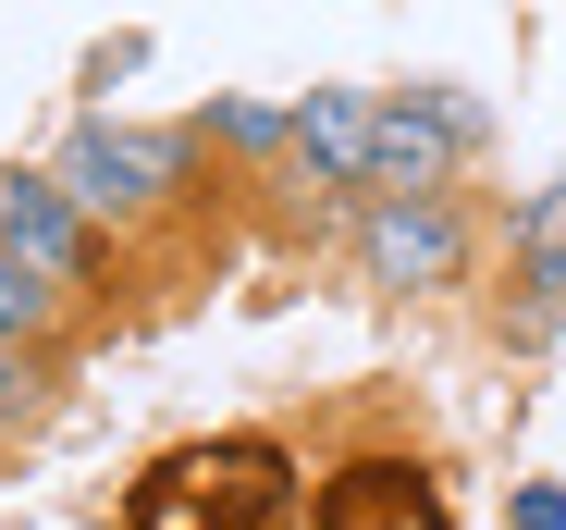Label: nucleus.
Returning a JSON list of instances; mask_svg holds the SVG:
<instances>
[{"mask_svg": "<svg viewBox=\"0 0 566 530\" xmlns=\"http://www.w3.org/2000/svg\"><path fill=\"white\" fill-rule=\"evenodd\" d=\"M124 530H308V469L271 432H210L124 481Z\"/></svg>", "mask_w": 566, "mask_h": 530, "instance_id": "nucleus-1", "label": "nucleus"}, {"mask_svg": "<svg viewBox=\"0 0 566 530\" xmlns=\"http://www.w3.org/2000/svg\"><path fill=\"white\" fill-rule=\"evenodd\" d=\"M50 186L99 222V210H160L172 186H185V148L172 136H112V124H74L62 136V160H50Z\"/></svg>", "mask_w": 566, "mask_h": 530, "instance_id": "nucleus-2", "label": "nucleus"}, {"mask_svg": "<svg viewBox=\"0 0 566 530\" xmlns=\"http://www.w3.org/2000/svg\"><path fill=\"white\" fill-rule=\"evenodd\" d=\"M468 136H481L468 100H369V186L382 198H443Z\"/></svg>", "mask_w": 566, "mask_h": 530, "instance_id": "nucleus-3", "label": "nucleus"}, {"mask_svg": "<svg viewBox=\"0 0 566 530\" xmlns=\"http://www.w3.org/2000/svg\"><path fill=\"white\" fill-rule=\"evenodd\" d=\"M308 530H455V518H443V481L419 457H345L321 481Z\"/></svg>", "mask_w": 566, "mask_h": 530, "instance_id": "nucleus-4", "label": "nucleus"}, {"mask_svg": "<svg viewBox=\"0 0 566 530\" xmlns=\"http://www.w3.org/2000/svg\"><path fill=\"white\" fill-rule=\"evenodd\" d=\"M357 247H369V284H395V297H419V284H455V272H468V222H455L443 198H382Z\"/></svg>", "mask_w": 566, "mask_h": 530, "instance_id": "nucleus-5", "label": "nucleus"}, {"mask_svg": "<svg viewBox=\"0 0 566 530\" xmlns=\"http://www.w3.org/2000/svg\"><path fill=\"white\" fill-rule=\"evenodd\" d=\"M0 247H13L25 272H50L62 297L99 272V247H86V210L50 186V173H0Z\"/></svg>", "mask_w": 566, "mask_h": 530, "instance_id": "nucleus-6", "label": "nucleus"}, {"mask_svg": "<svg viewBox=\"0 0 566 530\" xmlns=\"http://www.w3.org/2000/svg\"><path fill=\"white\" fill-rule=\"evenodd\" d=\"M283 136H296L333 186H369V100H357V86H308V100L283 112Z\"/></svg>", "mask_w": 566, "mask_h": 530, "instance_id": "nucleus-7", "label": "nucleus"}, {"mask_svg": "<svg viewBox=\"0 0 566 530\" xmlns=\"http://www.w3.org/2000/svg\"><path fill=\"white\" fill-rule=\"evenodd\" d=\"M50 321H62V284H50V272H25V259L0 247V345H38Z\"/></svg>", "mask_w": 566, "mask_h": 530, "instance_id": "nucleus-8", "label": "nucleus"}, {"mask_svg": "<svg viewBox=\"0 0 566 530\" xmlns=\"http://www.w3.org/2000/svg\"><path fill=\"white\" fill-rule=\"evenodd\" d=\"M210 124H222V136H234V148H283V112H259V100H222V112H210Z\"/></svg>", "mask_w": 566, "mask_h": 530, "instance_id": "nucleus-9", "label": "nucleus"}, {"mask_svg": "<svg viewBox=\"0 0 566 530\" xmlns=\"http://www.w3.org/2000/svg\"><path fill=\"white\" fill-rule=\"evenodd\" d=\"M25 383H38V371H25V345H0V407H25Z\"/></svg>", "mask_w": 566, "mask_h": 530, "instance_id": "nucleus-10", "label": "nucleus"}, {"mask_svg": "<svg viewBox=\"0 0 566 530\" xmlns=\"http://www.w3.org/2000/svg\"><path fill=\"white\" fill-rule=\"evenodd\" d=\"M554 198H566V186H554Z\"/></svg>", "mask_w": 566, "mask_h": 530, "instance_id": "nucleus-11", "label": "nucleus"}]
</instances>
